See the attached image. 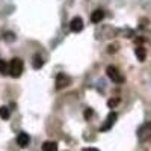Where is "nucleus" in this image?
<instances>
[{"label": "nucleus", "instance_id": "obj_7", "mask_svg": "<svg viewBox=\"0 0 151 151\" xmlns=\"http://www.w3.org/2000/svg\"><path fill=\"white\" fill-rule=\"evenodd\" d=\"M42 65H44V59H42V56L41 55H33V58H32V67L35 68V70H40V68H42Z\"/></svg>", "mask_w": 151, "mask_h": 151}, {"label": "nucleus", "instance_id": "obj_6", "mask_svg": "<svg viewBox=\"0 0 151 151\" xmlns=\"http://www.w3.org/2000/svg\"><path fill=\"white\" fill-rule=\"evenodd\" d=\"M29 142H30V136H29L27 133L21 132V133H18V134H17V144H18V147L26 148V147L29 145Z\"/></svg>", "mask_w": 151, "mask_h": 151}, {"label": "nucleus", "instance_id": "obj_8", "mask_svg": "<svg viewBox=\"0 0 151 151\" xmlns=\"http://www.w3.org/2000/svg\"><path fill=\"white\" fill-rule=\"evenodd\" d=\"M103 18H104V11L103 9H95L91 15L92 23H100V21H103Z\"/></svg>", "mask_w": 151, "mask_h": 151}, {"label": "nucleus", "instance_id": "obj_12", "mask_svg": "<svg viewBox=\"0 0 151 151\" xmlns=\"http://www.w3.org/2000/svg\"><path fill=\"white\" fill-rule=\"evenodd\" d=\"M6 70H8V65H6V62L0 59V74H6Z\"/></svg>", "mask_w": 151, "mask_h": 151}, {"label": "nucleus", "instance_id": "obj_5", "mask_svg": "<svg viewBox=\"0 0 151 151\" xmlns=\"http://www.w3.org/2000/svg\"><path fill=\"white\" fill-rule=\"evenodd\" d=\"M70 27H71V30H73L74 33L82 32V30H83V20H82L80 17H74V18L71 20V23H70Z\"/></svg>", "mask_w": 151, "mask_h": 151}, {"label": "nucleus", "instance_id": "obj_1", "mask_svg": "<svg viewBox=\"0 0 151 151\" xmlns=\"http://www.w3.org/2000/svg\"><path fill=\"white\" fill-rule=\"evenodd\" d=\"M23 70H24V64L20 58H14L11 60V65H9V73L14 79H18L20 76L23 74Z\"/></svg>", "mask_w": 151, "mask_h": 151}, {"label": "nucleus", "instance_id": "obj_9", "mask_svg": "<svg viewBox=\"0 0 151 151\" xmlns=\"http://www.w3.org/2000/svg\"><path fill=\"white\" fill-rule=\"evenodd\" d=\"M41 150L42 151H58V144L53 142V141H47V142L42 144Z\"/></svg>", "mask_w": 151, "mask_h": 151}, {"label": "nucleus", "instance_id": "obj_4", "mask_svg": "<svg viewBox=\"0 0 151 151\" xmlns=\"http://www.w3.org/2000/svg\"><path fill=\"white\" fill-rule=\"evenodd\" d=\"M116 118H118L116 112H110L109 115H107V118H106V122L101 125V127H100V132H107V130H110V129H112V125L115 124Z\"/></svg>", "mask_w": 151, "mask_h": 151}, {"label": "nucleus", "instance_id": "obj_2", "mask_svg": "<svg viewBox=\"0 0 151 151\" xmlns=\"http://www.w3.org/2000/svg\"><path fill=\"white\" fill-rule=\"evenodd\" d=\"M106 73H107L109 79H110L112 82H115V83H122V82H124V76L119 73V70H118L116 67H113V65L107 67Z\"/></svg>", "mask_w": 151, "mask_h": 151}, {"label": "nucleus", "instance_id": "obj_14", "mask_svg": "<svg viewBox=\"0 0 151 151\" xmlns=\"http://www.w3.org/2000/svg\"><path fill=\"white\" fill-rule=\"evenodd\" d=\"M118 103H119V98H116V100H109L107 104H109V107H113V106H116Z\"/></svg>", "mask_w": 151, "mask_h": 151}, {"label": "nucleus", "instance_id": "obj_3", "mask_svg": "<svg viewBox=\"0 0 151 151\" xmlns=\"http://www.w3.org/2000/svg\"><path fill=\"white\" fill-rule=\"evenodd\" d=\"M70 83H71V79L68 77L67 74L59 73V74L56 76V89H58V91H60V89H64V88L70 86Z\"/></svg>", "mask_w": 151, "mask_h": 151}, {"label": "nucleus", "instance_id": "obj_11", "mask_svg": "<svg viewBox=\"0 0 151 151\" xmlns=\"http://www.w3.org/2000/svg\"><path fill=\"white\" fill-rule=\"evenodd\" d=\"M9 115H11V112H9V109H8L6 106L0 107V118H2V119H8Z\"/></svg>", "mask_w": 151, "mask_h": 151}, {"label": "nucleus", "instance_id": "obj_13", "mask_svg": "<svg viewBox=\"0 0 151 151\" xmlns=\"http://www.w3.org/2000/svg\"><path fill=\"white\" fill-rule=\"evenodd\" d=\"M92 115H94V110H92V109H86V110H85V118H86V119H89Z\"/></svg>", "mask_w": 151, "mask_h": 151}, {"label": "nucleus", "instance_id": "obj_15", "mask_svg": "<svg viewBox=\"0 0 151 151\" xmlns=\"http://www.w3.org/2000/svg\"><path fill=\"white\" fill-rule=\"evenodd\" d=\"M82 151H100V150H97V148H92V147H89V148H83Z\"/></svg>", "mask_w": 151, "mask_h": 151}, {"label": "nucleus", "instance_id": "obj_10", "mask_svg": "<svg viewBox=\"0 0 151 151\" xmlns=\"http://www.w3.org/2000/svg\"><path fill=\"white\" fill-rule=\"evenodd\" d=\"M134 53H136V58L139 59L141 62L145 60V58H147V52H145V48H144V47H136Z\"/></svg>", "mask_w": 151, "mask_h": 151}]
</instances>
